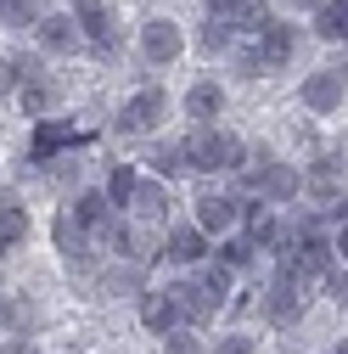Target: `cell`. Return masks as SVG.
Instances as JSON below:
<instances>
[{
  "mask_svg": "<svg viewBox=\"0 0 348 354\" xmlns=\"http://www.w3.org/2000/svg\"><path fill=\"white\" fill-rule=\"evenodd\" d=\"M39 17V0H0V28H34Z\"/></svg>",
  "mask_w": 348,
  "mask_h": 354,
  "instance_id": "21",
  "label": "cell"
},
{
  "mask_svg": "<svg viewBox=\"0 0 348 354\" xmlns=\"http://www.w3.org/2000/svg\"><path fill=\"white\" fill-rule=\"evenodd\" d=\"M163 118H168V96L163 91H141L135 102L118 113V129H124V136H146V129H157Z\"/></svg>",
  "mask_w": 348,
  "mask_h": 354,
  "instance_id": "7",
  "label": "cell"
},
{
  "mask_svg": "<svg viewBox=\"0 0 348 354\" xmlns=\"http://www.w3.org/2000/svg\"><path fill=\"white\" fill-rule=\"evenodd\" d=\"M331 354H348V348H342V343H337V348H331Z\"/></svg>",
  "mask_w": 348,
  "mask_h": 354,
  "instance_id": "39",
  "label": "cell"
},
{
  "mask_svg": "<svg viewBox=\"0 0 348 354\" xmlns=\"http://www.w3.org/2000/svg\"><path fill=\"white\" fill-rule=\"evenodd\" d=\"M6 321H12V304H6V298H0V326H6Z\"/></svg>",
  "mask_w": 348,
  "mask_h": 354,
  "instance_id": "38",
  "label": "cell"
},
{
  "mask_svg": "<svg viewBox=\"0 0 348 354\" xmlns=\"http://www.w3.org/2000/svg\"><path fill=\"white\" fill-rule=\"evenodd\" d=\"M141 51H146V62H152V68H168V62H180L186 39H180V28H174L168 17H152V23L141 28Z\"/></svg>",
  "mask_w": 348,
  "mask_h": 354,
  "instance_id": "6",
  "label": "cell"
},
{
  "mask_svg": "<svg viewBox=\"0 0 348 354\" xmlns=\"http://www.w3.org/2000/svg\"><path fill=\"white\" fill-rule=\"evenodd\" d=\"M236 73H242V79H247V73H270V68H264V57H258V46H247V51H242V68H236Z\"/></svg>",
  "mask_w": 348,
  "mask_h": 354,
  "instance_id": "33",
  "label": "cell"
},
{
  "mask_svg": "<svg viewBox=\"0 0 348 354\" xmlns=\"http://www.w3.org/2000/svg\"><path fill=\"white\" fill-rule=\"evenodd\" d=\"M163 354H202V337L197 332H168L163 337Z\"/></svg>",
  "mask_w": 348,
  "mask_h": 354,
  "instance_id": "29",
  "label": "cell"
},
{
  "mask_svg": "<svg viewBox=\"0 0 348 354\" xmlns=\"http://www.w3.org/2000/svg\"><path fill=\"white\" fill-rule=\"evenodd\" d=\"M17 91V68H12V57H0V102H6Z\"/></svg>",
  "mask_w": 348,
  "mask_h": 354,
  "instance_id": "32",
  "label": "cell"
},
{
  "mask_svg": "<svg viewBox=\"0 0 348 354\" xmlns=\"http://www.w3.org/2000/svg\"><path fill=\"white\" fill-rule=\"evenodd\" d=\"M129 208H135L146 225H157V219L168 214V192H163V180H141V186H135V197H129Z\"/></svg>",
  "mask_w": 348,
  "mask_h": 354,
  "instance_id": "18",
  "label": "cell"
},
{
  "mask_svg": "<svg viewBox=\"0 0 348 354\" xmlns=\"http://www.w3.org/2000/svg\"><path fill=\"white\" fill-rule=\"evenodd\" d=\"M180 152H186V169H197V174H220V169L242 163V141L225 136V129H197L191 141H180Z\"/></svg>",
  "mask_w": 348,
  "mask_h": 354,
  "instance_id": "1",
  "label": "cell"
},
{
  "mask_svg": "<svg viewBox=\"0 0 348 354\" xmlns=\"http://www.w3.org/2000/svg\"><path fill=\"white\" fill-rule=\"evenodd\" d=\"M253 259H258V248H253L247 236H231V242H225V253H220V264H225V270H236V276L247 270Z\"/></svg>",
  "mask_w": 348,
  "mask_h": 354,
  "instance_id": "24",
  "label": "cell"
},
{
  "mask_svg": "<svg viewBox=\"0 0 348 354\" xmlns=\"http://www.w3.org/2000/svg\"><path fill=\"white\" fill-rule=\"evenodd\" d=\"M135 186H141V169L135 163H113L107 169V208H129V197H135Z\"/></svg>",
  "mask_w": 348,
  "mask_h": 354,
  "instance_id": "16",
  "label": "cell"
},
{
  "mask_svg": "<svg viewBox=\"0 0 348 354\" xmlns=\"http://www.w3.org/2000/svg\"><path fill=\"white\" fill-rule=\"evenodd\" d=\"M102 287L118 298V292H129V287H141V264H118V270H107L102 276Z\"/></svg>",
  "mask_w": 348,
  "mask_h": 354,
  "instance_id": "28",
  "label": "cell"
},
{
  "mask_svg": "<svg viewBox=\"0 0 348 354\" xmlns=\"http://www.w3.org/2000/svg\"><path fill=\"white\" fill-rule=\"evenodd\" d=\"M292 6H298V12H315V6H320V0H292Z\"/></svg>",
  "mask_w": 348,
  "mask_h": 354,
  "instance_id": "37",
  "label": "cell"
},
{
  "mask_svg": "<svg viewBox=\"0 0 348 354\" xmlns=\"http://www.w3.org/2000/svg\"><path fill=\"white\" fill-rule=\"evenodd\" d=\"M197 287H208V292H220V298H225V292L236 287V270H225L220 259H202V281H197Z\"/></svg>",
  "mask_w": 348,
  "mask_h": 354,
  "instance_id": "25",
  "label": "cell"
},
{
  "mask_svg": "<svg viewBox=\"0 0 348 354\" xmlns=\"http://www.w3.org/2000/svg\"><path fill=\"white\" fill-rule=\"evenodd\" d=\"M264 315H270V326H292V321H303V281H298L292 270H281V276L270 281V292H264Z\"/></svg>",
  "mask_w": 348,
  "mask_h": 354,
  "instance_id": "4",
  "label": "cell"
},
{
  "mask_svg": "<svg viewBox=\"0 0 348 354\" xmlns=\"http://www.w3.org/2000/svg\"><path fill=\"white\" fill-rule=\"evenodd\" d=\"M298 180L309 186L326 208H331V203H342V158H315V163H309V174H298Z\"/></svg>",
  "mask_w": 348,
  "mask_h": 354,
  "instance_id": "8",
  "label": "cell"
},
{
  "mask_svg": "<svg viewBox=\"0 0 348 354\" xmlns=\"http://www.w3.org/2000/svg\"><path fill=\"white\" fill-rule=\"evenodd\" d=\"M163 292H168V304H174V315L191 321V326H208V321L225 309L220 292H208V287H197V281H174V287H163Z\"/></svg>",
  "mask_w": 348,
  "mask_h": 354,
  "instance_id": "2",
  "label": "cell"
},
{
  "mask_svg": "<svg viewBox=\"0 0 348 354\" xmlns=\"http://www.w3.org/2000/svg\"><path fill=\"white\" fill-rule=\"evenodd\" d=\"M253 192L264 197V203H292V197L303 192V180H298V169H292V163H281V158H276L264 174H258V186H253Z\"/></svg>",
  "mask_w": 348,
  "mask_h": 354,
  "instance_id": "10",
  "label": "cell"
},
{
  "mask_svg": "<svg viewBox=\"0 0 348 354\" xmlns=\"http://www.w3.org/2000/svg\"><path fill=\"white\" fill-rule=\"evenodd\" d=\"M57 147H68V129H62V124H39V129H34V152H28V158L46 163V158H57Z\"/></svg>",
  "mask_w": 348,
  "mask_h": 354,
  "instance_id": "23",
  "label": "cell"
},
{
  "mask_svg": "<svg viewBox=\"0 0 348 354\" xmlns=\"http://www.w3.org/2000/svg\"><path fill=\"white\" fill-rule=\"evenodd\" d=\"M163 253H168V259H180V264H202V259H208V236H202L197 225H180V231L168 236Z\"/></svg>",
  "mask_w": 348,
  "mask_h": 354,
  "instance_id": "17",
  "label": "cell"
},
{
  "mask_svg": "<svg viewBox=\"0 0 348 354\" xmlns=\"http://www.w3.org/2000/svg\"><path fill=\"white\" fill-rule=\"evenodd\" d=\"M186 169V152H180V141H163L157 152H152V174H163V180H168V174H180Z\"/></svg>",
  "mask_w": 348,
  "mask_h": 354,
  "instance_id": "26",
  "label": "cell"
},
{
  "mask_svg": "<svg viewBox=\"0 0 348 354\" xmlns=\"http://www.w3.org/2000/svg\"><path fill=\"white\" fill-rule=\"evenodd\" d=\"M225 28H242V34H264V28H270V6H264V0H236V12L225 17Z\"/></svg>",
  "mask_w": 348,
  "mask_h": 354,
  "instance_id": "20",
  "label": "cell"
},
{
  "mask_svg": "<svg viewBox=\"0 0 348 354\" xmlns=\"http://www.w3.org/2000/svg\"><path fill=\"white\" fill-rule=\"evenodd\" d=\"M6 354H39V348H34L28 337H23V343H6Z\"/></svg>",
  "mask_w": 348,
  "mask_h": 354,
  "instance_id": "36",
  "label": "cell"
},
{
  "mask_svg": "<svg viewBox=\"0 0 348 354\" xmlns=\"http://www.w3.org/2000/svg\"><path fill=\"white\" fill-rule=\"evenodd\" d=\"M213 354H253V337L247 332H236V337H220V348Z\"/></svg>",
  "mask_w": 348,
  "mask_h": 354,
  "instance_id": "31",
  "label": "cell"
},
{
  "mask_svg": "<svg viewBox=\"0 0 348 354\" xmlns=\"http://www.w3.org/2000/svg\"><path fill=\"white\" fill-rule=\"evenodd\" d=\"M28 236V214L17 203H0V248H17Z\"/></svg>",
  "mask_w": 348,
  "mask_h": 354,
  "instance_id": "22",
  "label": "cell"
},
{
  "mask_svg": "<svg viewBox=\"0 0 348 354\" xmlns=\"http://www.w3.org/2000/svg\"><path fill=\"white\" fill-rule=\"evenodd\" d=\"M186 113L197 118V129H213V118H220L225 113V91H220V84H191V91H186Z\"/></svg>",
  "mask_w": 348,
  "mask_h": 354,
  "instance_id": "13",
  "label": "cell"
},
{
  "mask_svg": "<svg viewBox=\"0 0 348 354\" xmlns=\"http://www.w3.org/2000/svg\"><path fill=\"white\" fill-rule=\"evenodd\" d=\"M292 51H298V28H292V23H270L264 34H258V57H264L270 73H276L281 62H292Z\"/></svg>",
  "mask_w": 348,
  "mask_h": 354,
  "instance_id": "11",
  "label": "cell"
},
{
  "mask_svg": "<svg viewBox=\"0 0 348 354\" xmlns=\"http://www.w3.org/2000/svg\"><path fill=\"white\" fill-rule=\"evenodd\" d=\"M34 39H39L46 51H57V57L79 51V28H73V17H68V12H51V17H39V23H34Z\"/></svg>",
  "mask_w": 348,
  "mask_h": 354,
  "instance_id": "9",
  "label": "cell"
},
{
  "mask_svg": "<svg viewBox=\"0 0 348 354\" xmlns=\"http://www.w3.org/2000/svg\"><path fill=\"white\" fill-rule=\"evenodd\" d=\"M320 281H326V298H337V304H348V276H342V264H331V270H326Z\"/></svg>",
  "mask_w": 348,
  "mask_h": 354,
  "instance_id": "30",
  "label": "cell"
},
{
  "mask_svg": "<svg viewBox=\"0 0 348 354\" xmlns=\"http://www.w3.org/2000/svg\"><path fill=\"white\" fill-rule=\"evenodd\" d=\"M141 326H146V332H157V337H168L174 326H180V315H174V304H168V292H163V287L141 292Z\"/></svg>",
  "mask_w": 348,
  "mask_h": 354,
  "instance_id": "14",
  "label": "cell"
},
{
  "mask_svg": "<svg viewBox=\"0 0 348 354\" xmlns=\"http://www.w3.org/2000/svg\"><path fill=\"white\" fill-rule=\"evenodd\" d=\"M12 321H17V326H39V309H34V304H12Z\"/></svg>",
  "mask_w": 348,
  "mask_h": 354,
  "instance_id": "34",
  "label": "cell"
},
{
  "mask_svg": "<svg viewBox=\"0 0 348 354\" xmlns=\"http://www.w3.org/2000/svg\"><path fill=\"white\" fill-rule=\"evenodd\" d=\"M315 34L320 39H342L348 34V0H320L315 6Z\"/></svg>",
  "mask_w": 348,
  "mask_h": 354,
  "instance_id": "19",
  "label": "cell"
},
{
  "mask_svg": "<svg viewBox=\"0 0 348 354\" xmlns=\"http://www.w3.org/2000/svg\"><path fill=\"white\" fill-rule=\"evenodd\" d=\"M208 12H213V17H220V23H225V17L236 12V0H208Z\"/></svg>",
  "mask_w": 348,
  "mask_h": 354,
  "instance_id": "35",
  "label": "cell"
},
{
  "mask_svg": "<svg viewBox=\"0 0 348 354\" xmlns=\"http://www.w3.org/2000/svg\"><path fill=\"white\" fill-rule=\"evenodd\" d=\"M197 231H202V236L236 231V197H202V203H197Z\"/></svg>",
  "mask_w": 348,
  "mask_h": 354,
  "instance_id": "12",
  "label": "cell"
},
{
  "mask_svg": "<svg viewBox=\"0 0 348 354\" xmlns=\"http://www.w3.org/2000/svg\"><path fill=\"white\" fill-rule=\"evenodd\" d=\"M342 96H348L342 68H315L309 79H303V107H309V113H337Z\"/></svg>",
  "mask_w": 348,
  "mask_h": 354,
  "instance_id": "5",
  "label": "cell"
},
{
  "mask_svg": "<svg viewBox=\"0 0 348 354\" xmlns=\"http://www.w3.org/2000/svg\"><path fill=\"white\" fill-rule=\"evenodd\" d=\"M68 219H73V225H79L84 236H96V231L107 225V219H113V208H107V197H102V192H79V197H73V214H68Z\"/></svg>",
  "mask_w": 348,
  "mask_h": 354,
  "instance_id": "15",
  "label": "cell"
},
{
  "mask_svg": "<svg viewBox=\"0 0 348 354\" xmlns=\"http://www.w3.org/2000/svg\"><path fill=\"white\" fill-rule=\"evenodd\" d=\"M225 46H231V28H225L220 17H208V23L197 28V51H208V57H213V51H225Z\"/></svg>",
  "mask_w": 348,
  "mask_h": 354,
  "instance_id": "27",
  "label": "cell"
},
{
  "mask_svg": "<svg viewBox=\"0 0 348 354\" xmlns=\"http://www.w3.org/2000/svg\"><path fill=\"white\" fill-rule=\"evenodd\" d=\"M17 68V91H23V113L28 118H46L51 113V102H57V79L39 68L34 57H23V62H12Z\"/></svg>",
  "mask_w": 348,
  "mask_h": 354,
  "instance_id": "3",
  "label": "cell"
}]
</instances>
